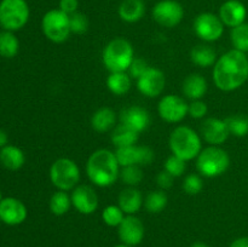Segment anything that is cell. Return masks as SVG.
<instances>
[{"label": "cell", "mask_w": 248, "mask_h": 247, "mask_svg": "<svg viewBox=\"0 0 248 247\" xmlns=\"http://www.w3.org/2000/svg\"><path fill=\"white\" fill-rule=\"evenodd\" d=\"M28 211L19 199L4 198L0 201V220L7 225H19L27 219Z\"/></svg>", "instance_id": "cell-16"}, {"label": "cell", "mask_w": 248, "mask_h": 247, "mask_svg": "<svg viewBox=\"0 0 248 247\" xmlns=\"http://www.w3.org/2000/svg\"><path fill=\"white\" fill-rule=\"evenodd\" d=\"M50 179L58 190H73L80 181V170L77 162L68 157L57 159L50 167Z\"/></svg>", "instance_id": "cell-8"}, {"label": "cell", "mask_w": 248, "mask_h": 247, "mask_svg": "<svg viewBox=\"0 0 248 247\" xmlns=\"http://www.w3.org/2000/svg\"><path fill=\"white\" fill-rule=\"evenodd\" d=\"M173 176L169 173L167 171H161L159 172V174L156 176V183L162 190H166V189H170L173 184Z\"/></svg>", "instance_id": "cell-40"}, {"label": "cell", "mask_w": 248, "mask_h": 247, "mask_svg": "<svg viewBox=\"0 0 248 247\" xmlns=\"http://www.w3.org/2000/svg\"><path fill=\"white\" fill-rule=\"evenodd\" d=\"M189 104L177 94H166L157 104L160 118L170 124L181 123L188 115Z\"/></svg>", "instance_id": "cell-12"}, {"label": "cell", "mask_w": 248, "mask_h": 247, "mask_svg": "<svg viewBox=\"0 0 248 247\" xmlns=\"http://www.w3.org/2000/svg\"><path fill=\"white\" fill-rule=\"evenodd\" d=\"M208 111L207 104L205 103L201 99L198 101H191V103H189L188 108V115H190L194 119H202L203 116H206Z\"/></svg>", "instance_id": "cell-38"}, {"label": "cell", "mask_w": 248, "mask_h": 247, "mask_svg": "<svg viewBox=\"0 0 248 247\" xmlns=\"http://www.w3.org/2000/svg\"><path fill=\"white\" fill-rule=\"evenodd\" d=\"M125 217V213L119 207V205H109L102 211V219L108 227L111 228L119 227Z\"/></svg>", "instance_id": "cell-34"}, {"label": "cell", "mask_w": 248, "mask_h": 247, "mask_svg": "<svg viewBox=\"0 0 248 247\" xmlns=\"http://www.w3.org/2000/svg\"><path fill=\"white\" fill-rule=\"evenodd\" d=\"M201 136L211 145H220L229 138L230 132L225 120L218 118H208L200 127Z\"/></svg>", "instance_id": "cell-17"}, {"label": "cell", "mask_w": 248, "mask_h": 247, "mask_svg": "<svg viewBox=\"0 0 248 247\" xmlns=\"http://www.w3.org/2000/svg\"><path fill=\"white\" fill-rule=\"evenodd\" d=\"M120 123L140 133L147 130L150 125L149 111L140 106L125 108L120 113Z\"/></svg>", "instance_id": "cell-19"}, {"label": "cell", "mask_w": 248, "mask_h": 247, "mask_svg": "<svg viewBox=\"0 0 248 247\" xmlns=\"http://www.w3.org/2000/svg\"><path fill=\"white\" fill-rule=\"evenodd\" d=\"M230 135L235 137H246L248 135V116L237 114L225 119Z\"/></svg>", "instance_id": "cell-32"}, {"label": "cell", "mask_w": 248, "mask_h": 247, "mask_svg": "<svg viewBox=\"0 0 248 247\" xmlns=\"http://www.w3.org/2000/svg\"><path fill=\"white\" fill-rule=\"evenodd\" d=\"M230 167V156L219 145H211L201 150L196 157V169L207 178L222 176Z\"/></svg>", "instance_id": "cell-5"}, {"label": "cell", "mask_w": 248, "mask_h": 247, "mask_svg": "<svg viewBox=\"0 0 248 247\" xmlns=\"http://www.w3.org/2000/svg\"><path fill=\"white\" fill-rule=\"evenodd\" d=\"M0 162L5 169L10 171H17L26 162V155L21 148L7 144L0 149Z\"/></svg>", "instance_id": "cell-23"}, {"label": "cell", "mask_w": 248, "mask_h": 247, "mask_svg": "<svg viewBox=\"0 0 248 247\" xmlns=\"http://www.w3.org/2000/svg\"><path fill=\"white\" fill-rule=\"evenodd\" d=\"M190 60L201 68H208L217 62V52L208 45H196L190 52Z\"/></svg>", "instance_id": "cell-27"}, {"label": "cell", "mask_w": 248, "mask_h": 247, "mask_svg": "<svg viewBox=\"0 0 248 247\" xmlns=\"http://www.w3.org/2000/svg\"><path fill=\"white\" fill-rule=\"evenodd\" d=\"M169 199L165 191L154 190L150 191L144 200V206L149 213H160L166 208Z\"/></svg>", "instance_id": "cell-30"}, {"label": "cell", "mask_w": 248, "mask_h": 247, "mask_svg": "<svg viewBox=\"0 0 248 247\" xmlns=\"http://www.w3.org/2000/svg\"><path fill=\"white\" fill-rule=\"evenodd\" d=\"M103 64L110 73L126 72L135 60L132 44L123 38L109 41L103 50Z\"/></svg>", "instance_id": "cell-4"}, {"label": "cell", "mask_w": 248, "mask_h": 247, "mask_svg": "<svg viewBox=\"0 0 248 247\" xmlns=\"http://www.w3.org/2000/svg\"><path fill=\"white\" fill-rule=\"evenodd\" d=\"M116 159L120 167L125 166H148L154 160L155 154L149 147L145 145H128L124 148H116Z\"/></svg>", "instance_id": "cell-11"}, {"label": "cell", "mask_w": 248, "mask_h": 247, "mask_svg": "<svg viewBox=\"0 0 248 247\" xmlns=\"http://www.w3.org/2000/svg\"><path fill=\"white\" fill-rule=\"evenodd\" d=\"M182 91L186 98L191 99V101H198V99L202 98L207 92V81L202 75L198 74V73L189 74L184 79Z\"/></svg>", "instance_id": "cell-20"}, {"label": "cell", "mask_w": 248, "mask_h": 247, "mask_svg": "<svg viewBox=\"0 0 248 247\" xmlns=\"http://www.w3.org/2000/svg\"><path fill=\"white\" fill-rule=\"evenodd\" d=\"M230 247H248V236H242L239 239H235L232 242Z\"/></svg>", "instance_id": "cell-42"}, {"label": "cell", "mask_w": 248, "mask_h": 247, "mask_svg": "<svg viewBox=\"0 0 248 247\" xmlns=\"http://www.w3.org/2000/svg\"><path fill=\"white\" fill-rule=\"evenodd\" d=\"M230 40L235 50L241 52H248V23H242L240 26L232 28Z\"/></svg>", "instance_id": "cell-31"}, {"label": "cell", "mask_w": 248, "mask_h": 247, "mask_svg": "<svg viewBox=\"0 0 248 247\" xmlns=\"http://www.w3.org/2000/svg\"><path fill=\"white\" fill-rule=\"evenodd\" d=\"M148 64L142 58H135L133 62L131 63L130 68H128V75L133 79H138L145 70L148 69Z\"/></svg>", "instance_id": "cell-39"}, {"label": "cell", "mask_w": 248, "mask_h": 247, "mask_svg": "<svg viewBox=\"0 0 248 247\" xmlns=\"http://www.w3.org/2000/svg\"><path fill=\"white\" fill-rule=\"evenodd\" d=\"M116 124V114L109 107L99 108L93 113L91 118V126L96 132L104 133L109 132L115 127Z\"/></svg>", "instance_id": "cell-24"}, {"label": "cell", "mask_w": 248, "mask_h": 247, "mask_svg": "<svg viewBox=\"0 0 248 247\" xmlns=\"http://www.w3.org/2000/svg\"><path fill=\"white\" fill-rule=\"evenodd\" d=\"M186 170V161H184L181 157L176 156L172 154L171 156L167 157L166 162H165V171L169 172L171 176L176 177L183 176V173Z\"/></svg>", "instance_id": "cell-35"}, {"label": "cell", "mask_w": 248, "mask_h": 247, "mask_svg": "<svg viewBox=\"0 0 248 247\" xmlns=\"http://www.w3.org/2000/svg\"><path fill=\"white\" fill-rule=\"evenodd\" d=\"M203 188V182L199 174L191 173L183 182V190L188 195H198Z\"/></svg>", "instance_id": "cell-36"}, {"label": "cell", "mask_w": 248, "mask_h": 247, "mask_svg": "<svg viewBox=\"0 0 248 247\" xmlns=\"http://www.w3.org/2000/svg\"><path fill=\"white\" fill-rule=\"evenodd\" d=\"M119 17L126 23L140 21L145 14L144 0H123L118 9Z\"/></svg>", "instance_id": "cell-22"}, {"label": "cell", "mask_w": 248, "mask_h": 247, "mask_svg": "<svg viewBox=\"0 0 248 247\" xmlns=\"http://www.w3.org/2000/svg\"><path fill=\"white\" fill-rule=\"evenodd\" d=\"M166 85L165 74L157 68L149 67L137 79V89L143 96L155 98L164 92Z\"/></svg>", "instance_id": "cell-13"}, {"label": "cell", "mask_w": 248, "mask_h": 247, "mask_svg": "<svg viewBox=\"0 0 248 247\" xmlns=\"http://www.w3.org/2000/svg\"><path fill=\"white\" fill-rule=\"evenodd\" d=\"M119 207L127 216L136 215L143 205V195L135 186H128L124 189L118 199Z\"/></svg>", "instance_id": "cell-21"}, {"label": "cell", "mask_w": 248, "mask_h": 247, "mask_svg": "<svg viewBox=\"0 0 248 247\" xmlns=\"http://www.w3.org/2000/svg\"><path fill=\"white\" fill-rule=\"evenodd\" d=\"M138 137H140V133L136 132L135 130H132V128H130L128 126L124 125L121 123L111 130L110 135L111 143L116 148H124L136 144Z\"/></svg>", "instance_id": "cell-25"}, {"label": "cell", "mask_w": 248, "mask_h": 247, "mask_svg": "<svg viewBox=\"0 0 248 247\" xmlns=\"http://www.w3.org/2000/svg\"><path fill=\"white\" fill-rule=\"evenodd\" d=\"M131 77L126 72L110 73L107 77V87L115 96H124L131 90Z\"/></svg>", "instance_id": "cell-26"}, {"label": "cell", "mask_w": 248, "mask_h": 247, "mask_svg": "<svg viewBox=\"0 0 248 247\" xmlns=\"http://www.w3.org/2000/svg\"><path fill=\"white\" fill-rule=\"evenodd\" d=\"M7 142H9L7 133L5 132L2 128H0V149H1V148H4L5 145H7Z\"/></svg>", "instance_id": "cell-43"}, {"label": "cell", "mask_w": 248, "mask_h": 247, "mask_svg": "<svg viewBox=\"0 0 248 247\" xmlns=\"http://www.w3.org/2000/svg\"><path fill=\"white\" fill-rule=\"evenodd\" d=\"M19 41L14 31H0V56L4 58H14L18 53Z\"/></svg>", "instance_id": "cell-28"}, {"label": "cell", "mask_w": 248, "mask_h": 247, "mask_svg": "<svg viewBox=\"0 0 248 247\" xmlns=\"http://www.w3.org/2000/svg\"><path fill=\"white\" fill-rule=\"evenodd\" d=\"M153 18L165 28L178 26L184 17V9L177 0H160L153 7Z\"/></svg>", "instance_id": "cell-10"}, {"label": "cell", "mask_w": 248, "mask_h": 247, "mask_svg": "<svg viewBox=\"0 0 248 247\" xmlns=\"http://www.w3.org/2000/svg\"><path fill=\"white\" fill-rule=\"evenodd\" d=\"M190 247H208V246L205 244V242H202V241H196V242H194V244L191 245Z\"/></svg>", "instance_id": "cell-44"}, {"label": "cell", "mask_w": 248, "mask_h": 247, "mask_svg": "<svg viewBox=\"0 0 248 247\" xmlns=\"http://www.w3.org/2000/svg\"><path fill=\"white\" fill-rule=\"evenodd\" d=\"M115 247H132V246H127V245H118V246H115Z\"/></svg>", "instance_id": "cell-45"}, {"label": "cell", "mask_w": 248, "mask_h": 247, "mask_svg": "<svg viewBox=\"0 0 248 247\" xmlns=\"http://www.w3.org/2000/svg\"><path fill=\"white\" fill-rule=\"evenodd\" d=\"M248 79L246 53L235 48L220 56L213 65V81L217 89L232 92L240 89Z\"/></svg>", "instance_id": "cell-1"}, {"label": "cell", "mask_w": 248, "mask_h": 247, "mask_svg": "<svg viewBox=\"0 0 248 247\" xmlns=\"http://www.w3.org/2000/svg\"><path fill=\"white\" fill-rule=\"evenodd\" d=\"M41 29L46 38L55 44H62L69 38L70 17L60 9H52L44 15L41 19Z\"/></svg>", "instance_id": "cell-7"}, {"label": "cell", "mask_w": 248, "mask_h": 247, "mask_svg": "<svg viewBox=\"0 0 248 247\" xmlns=\"http://www.w3.org/2000/svg\"><path fill=\"white\" fill-rule=\"evenodd\" d=\"M70 206H72V199L68 195L67 191L63 190H58L53 193L50 199V202H48L51 213L58 216V217L65 215L70 210Z\"/></svg>", "instance_id": "cell-29"}, {"label": "cell", "mask_w": 248, "mask_h": 247, "mask_svg": "<svg viewBox=\"0 0 248 247\" xmlns=\"http://www.w3.org/2000/svg\"><path fill=\"white\" fill-rule=\"evenodd\" d=\"M118 234L119 239L124 245L135 247L140 245L144 239V224L135 215L126 216L121 224L118 227Z\"/></svg>", "instance_id": "cell-14"}, {"label": "cell", "mask_w": 248, "mask_h": 247, "mask_svg": "<svg viewBox=\"0 0 248 247\" xmlns=\"http://www.w3.org/2000/svg\"><path fill=\"white\" fill-rule=\"evenodd\" d=\"M218 16L222 19L223 24L230 28L245 23L247 17V9L240 0H227L219 7Z\"/></svg>", "instance_id": "cell-18"}, {"label": "cell", "mask_w": 248, "mask_h": 247, "mask_svg": "<svg viewBox=\"0 0 248 247\" xmlns=\"http://www.w3.org/2000/svg\"><path fill=\"white\" fill-rule=\"evenodd\" d=\"M194 31L201 40L213 43L222 38L224 33V24L218 15L212 12H202L198 15L193 23Z\"/></svg>", "instance_id": "cell-9"}, {"label": "cell", "mask_w": 248, "mask_h": 247, "mask_svg": "<svg viewBox=\"0 0 248 247\" xmlns=\"http://www.w3.org/2000/svg\"><path fill=\"white\" fill-rule=\"evenodd\" d=\"M79 7V0H60L58 9L67 15H73L78 11Z\"/></svg>", "instance_id": "cell-41"}, {"label": "cell", "mask_w": 248, "mask_h": 247, "mask_svg": "<svg viewBox=\"0 0 248 247\" xmlns=\"http://www.w3.org/2000/svg\"><path fill=\"white\" fill-rule=\"evenodd\" d=\"M2 199H4V198H2V194H1V191H0V201H1Z\"/></svg>", "instance_id": "cell-46"}, {"label": "cell", "mask_w": 248, "mask_h": 247, "mask_svg": "<svg viewBox=\"0 0 248 247\" xmlns=\"http://www.w3.org/2000/svg\"><path fill=\"white\" fill-rule=\"evenodd\" d=\"M143 177H144V173L142 171V167L136 166V165L121 167L120 174H119L121 182L128 186L138 185L143 181Z\"/></svg>", "instance_id": "cell-33"}, {"label": "cell", "mask_w": 248, "mask_h": 247, "mask_svg": "<svg viewBox=\"0 0 248 247\" xmlns=\"http://www.w3.org/2000/svg\"><path fill=\"white\" fill-rule=\"evenodd\" d=\"M72 205L81 215H92L98 208V195L92 186L80 184L73 189Z\"/></svg>", "instance_id": "cell-15"}, {"label": "cell", "mask_w": 248, "mask_h": 247, "mask_svg": "<svg viewBox=\"0 0 248 247\" xmlns=\"http://www.w3.org/2000/svg\"><path fill=\"white\" fill-rule=\"evenodd\" d=\"M169 144L172 154L184 161H190L198 157L202 150L200 135L189 126H178L174 128L170 135Z\"/></svg>", "instance_id": "cell-3"}, {"label": "cell", "mask_w": 248, "mask_h": 247, "mask_svg": "<svg viewBox=\"0 0 248 247\" xmlns=\"http://www.w3.org/2000/svg\"><path fill=\"white\" fill-rule=\"evenodd\" d=\"M31 15L26 0H1L0 1V26L5 31H16L27 24Z\"/></svg>", "instance_id": "cell-6"}, {"label": "cell", "mask_w": 248, "mask_h": 247, "mask_svg": "<svg viewBox=\"0 0 248 247\" xmlns=\"http://www.w3.org/2000/svg\"><path fill=\"white\" fill-rule=\"evenodd\" d=\"M70 31L73 34H84L89 29V19L81 12L77 11L70 15Z\"/></svg>", "instance_id": "cell-37"}, {"label": "cell", "mask_w": 248, "mask_h": 247, "mask_svg": "<svg viewBox=\"0 0 248 247\" xmlns=\"http://www.w3.org/2000/svg\"><path fill=\"white\" fill-rule=\"evenodd\" d=\"M90 181L99 188L113 185L120 174V165L115 153L109 149H98L90 155L86 164Z\"/></svg>", "instance_id": "cell-2"}]
</instances>
